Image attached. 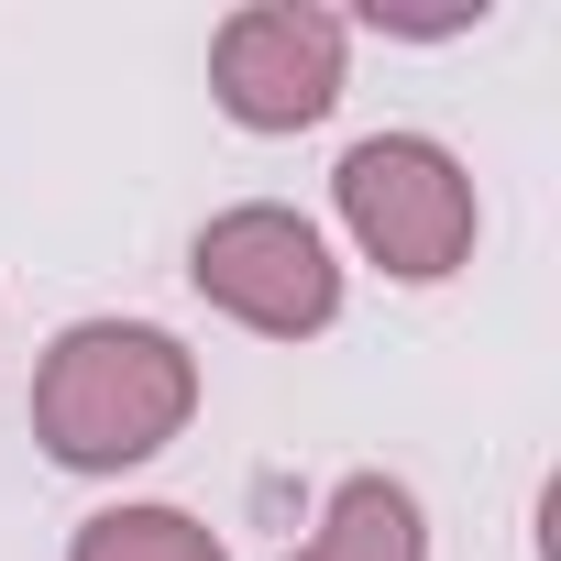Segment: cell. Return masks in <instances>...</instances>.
Masks as SVG:
<instances>
[{
    "label": "cell",
    "mask_w": 561,
    "mask_h": 561,
    "mask_svg": "<svg viewBox=\"0 0 561 561\" xmlns=\"http://www.w3.org/2000/svg\"><path fill=\"white\" fill-rule=\"evenodd\" d=\"M198 419V353L154 320H78L34 364V440L56 473H133Z\"/></svg>",
    "instance_id": "cell-1"
},
{
    "label": "cell",
    "mask_w": 561,
    "mask_h": 561,
    "mask_svg": "<svg viewBox=\"0 0 561 561\" xmlns=\"http://www.w3.org/2000/svg\"><path fill=\"white\" fill-rule=\"evenodd\" d=\"M331 209L364 242V264H386L397 287H440V275H462L473 264V220H484L462 154L430 144V133H364L331 165Z\"/></svg>",
    "instance_id": "cell-2"
},
{
    "label": "cell",
    "mask_w": 561,
    "mask_h": 561,
    "mask_svg": "<svg viewBox=\"0 0 561 561\" xmlns=\"http://www.w3.org/2000/svg\"><path fill=\"white\" fill-rule=\"evenodd\" d=\"M187 275H198V298L264 342H320L342 320V264L320 242V220L298 209H275V198H242L220 209L198 242H187Z\"/></svg>",
    "instance_id": "cell-3"
},
{
    "label": "cell",
    "mask_w": 561,
    "mask_h": 561,
    "mask_svg": "<svg viewBox=\"0 0 561 561\" xmlns=\"http://www.w3.org/2000/svg\"><path fill=\"white\" fill-rule=\"evenodd\" d=\"M342 56H353L342 12H320V0H242L209 34V100L242 133H309L342 100Z\"/></svg>",
    "instance_id": "cell-4"
},
{
    "label": "cell",
    "mask_w": 561,
    "mask_h": 561,
    "mask_svg": "<svg viewBox=\"0 0 561 561\" xmlns=\"http://www.w3.org/2000/svg\"><path fill=\"white\" fill-rule=\"evenodd\" d=\"M287 561H430V517L397 473H342L309 550H287Z\"/></svg>",
    "instance_id": "cell-5"
},
{
    "label": "cell",
    "mask_w": 561,
    "mask_h": 561,
    "mask_svg": "<svg viewBox=\"0 0 561 561\" xmlns=\"http://www.w3.org/2000/svg\"><path fill=\"white\" fill-rule=\"evenodd\" d=\"M67 561H231V550L187 506H100V517H78Z\"/></svg>",
    "instance_id": "cell-6"
}]
</instances>
